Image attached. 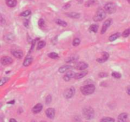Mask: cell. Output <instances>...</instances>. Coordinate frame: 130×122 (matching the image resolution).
<instances>
[{
    "mask_svg": "<svg viewBox=\"0 0 130 122\" xmlns=\"http://www.w3.org/2000/svg\"><path fill=\"white\" fill-rule=\"evenodd\" d=\"M13 62L12 59L10 57H3L1 59V63L3 65H10Z\"/></svg>",
    "mask_w": 130,
    "mask_h": 122,
    "instance_id": "ba28073f",
    "label": "cell"
},
{
    "mask_svg": "<svg viewBox=\"0 0 130 122\" xmlns=\"http://www.w3.org/2000/svg\"><path fill=\"white\" fill-rule=\"evenodd\" d=\"M24 24L25 25V26L27 27H28V20H26V22L24 23Z\"/></svg>",
    "mask_w": 130,
    "mask_h": 122,
    "instance_id": "74e56055",
    "label": "cell"
},
{
    "mask_svg": "<svg viewBox=\"0 0 130 122\" xmlns=\"http://www.w3.org/2000/svg\"><path fill=\"white\" fill-rule=\"evenodd\" d=\"M75 74L73 71H68L66 74H65V76L63 77V79L65 80V81H69L71 78H75Z\"/></svg>",
    "mask_w": 130,
    "mask_h": 122,
    "instance_id": "9c48e42d",
    "label": "cell"
},
{
    "mask_svg": "<svg viewBox=\"0 0 130 122\" xmlns=\"http://www.w3.org/2000/svg\"><path fill=\"white\" fill-rule=\"evenodd\" d=\"M8 80V78H1V79H0V86H2L3 84H5V83H6V81Z\"/></svg>",
    "mask_w": 130,
    "mask_h": 122,
    "instance_id": "1f68e13d",
    "label": "cell"
},
{
    "mask_svg": "<svg viewBox=\"0 0 130 122\" xmlns=\"http://www.w3.org/2000/svg\"><path fill=\"white\" fill-rule=\"evenodd\" d=\"M75 94V89L73 87L67 88L64 92V97L66 99H70L73 97Z\"/></svg>",
    "mask_w": 130,
    "mask_h": 122,
    "instance_id": "5b68a950",
    "label": "cell"
},
{
    "mask_svg": "<svg viewBox=\"0 0 130 122\" xmlns=\"http://www.w3.org/2000/svg\"><path fill=\"white\" fill-rule=\"evenodd\" d=\"M89 29L91 31L93 32V33H97L98 30V26L96 24L91 25L89 27Z\"/></svg>",
    "mask_w": 130,
    "mask_h": 122,
    "instance_id": "603a6c76",
    "label": "cell"
},
{
    "mask_svg": "<svg viewBox=\"0 0 130 122\" xmlns=\"http://www.w3.org/2000/svg\"><path fill=\"white\" fill-rule=\"evenodd\" d=\"M43 109V106L42 104H40V103H38V104H37V105H35L33 108L32 109V111L33 113H35V114H37V113H38L40 112Z\"/></svg>",
    "mask_w": 130,
    "mask_h": 122,
    "instance_id": "7c38bea8",
    "label": "cell"
},
{
    "mask_svg": "<svg viewBox=\"0 0 130 122\" xmlns=\"http://www.w3.org/2000/svg\"><path fill=\"white\" fill-rule=\"evenodd\" d=\"M6 5L9 7L13 8L17 5V0H5Z\"/></svg>",
    "mask_w": 130,
    "mask_h": 122,
    "instance_id": "2e32d148",
    "label": "cell"
},
{
    "mask_svg": "<svg viewBox=\"0 0 130 122\" xmlns=\"http://www.w3.org/2000/svg\"><path fill=\"white\" fill-rule=\"evenodd\" d=\"M30 14H31V11L30 10H28L24 11V12H23L20 14V16L27 17V16H28V15H29Z\"/></svg>",
    "mask_w": 130,
    "mask_h": 122,
    "instance_id": "4dcf8cb0",
    "label": "cell"
},
{
    "mask_svg": "<svg viewBox=\"0 0 130 122\" xmlns=\"http://www.w3.org/2000/svg\"><path fill=\"white\" fill-rule=\"evenodd\" d=\"M99 76H100V77L104 78V77H107L108 74L106 73H101L99 74Z\"/></svg>",
    "mask_w": 130,
    "mask_h": 122,
    "instance_id": "d590c367",
    "label": "cell"
},
{
    "mask_svg": "<svg viewBox=\"0 0 130 122\" xmlns=\"http://www.w3.org/2000/svg\"><path fill=\"white\" fill-rule=\"evenodd\" d=\"M14 35H12V34H10H10H8V35H5L4 37L5 40V41H6V42H12V41H14Z\"/></svg>",
    "mask_w": 130,
    "mask_h": 122,
    "instance_id": "e0dca14e",
    "label": "cell"
},
{
    "mask_svg": "<svg viewBox=\"0 0 130 122\" xmlns=\"http://www.w3.org/2000/svg\"><path fill=\"white\" fill-rule=\"evenodd\" d=\"M56 24L59 26H61L63 27H66L67 26V23L65 22V21H63L62 20H60V19H57V20H56Z\"/></svg>",
    "mask_w": 130,
    "mask_h": 122,
    "instance_id": "7402d4cb",
    "label": "cell"
},
{
    "mask_svg": "<svg viewBox=\"0 0 130 122\" xmlns=\"http://www.w3.org/2000/svg\"></svg>",
    "mask_w": 130,
    "mask_h": 122,
    "instance_id": "7bdbcfd3",
    "label": "cell"
},
{
    "mask_svg": "<svg viewBox=\"0 0 130 122\" xmlns=\"http://www.w3.org/2000/svg\"><path fill=\"white\" fill-rule=\"evenodd\" d=\"M66 15L68 17H69L70 18H79L80 17V14L78 13L75 12H71V13H66Z\"/></svg>",
    "mask_w": 130,
    "mask_h": 122,
    "instance_id": "ac0fdd59",
    "label": "cell"
},
{
    "mask_svg": "<svg viewBox=\"0 0 130 122\" xmlns=\"http://www.w3.org/2000/svg\"><path fill=\"white\" fill-rule=\"evenodd\" d=\"M48 56H49L50 58H51V59H57L58 57H59V55H58V54L56 53H55V52H52V53H50L48 54Z\"/></svg>",
    "mask_w": 130,
    "mask_h": 122,
    "instance_id": "4316f807",
    "label": "cell"
},
{
    "mask_svg": "<svg viewBox=\"0 0 130 122\" xmlns=\"http://www.w3.org/2000/svg\"><path fill=\"white\" fill-rule=\"evenodd\" d=\"M126 92H127V93L129 96H130V86H128L127 88H126Z\"/></svg>",
    "mask_w": 130,
    "mask_h": 122,
    "instance_id": "8d00e7d4",
    "label": "cell"
},
{
    "mask_svg": "<svg viewBox=\"0 0 130 122\" xmlns=\"http://www.w3.org/2000/svg\"><path fill=\"white\" fill-rule=\"evenodd\" d=\"M96 1L95 0H89L88 1H87V3H85V6H92V5H94L95 4Z\"/></svg>",
    "mask_w": 130,
    "mask_h": 122,
    "instance_id": "f546056e",
    "label": "cell"
},
{
    "mask_svg": "<svg viewBox=\"0 0 130 122\" xmlns=\"http://www.w3.org/2000/svg\"><path fill=\"white\" fill-rule=\"evenodd\" d=\"M112 75L115 78H120L121 77V74L120 73H117V72H113Z\"/></svg>",
    "mask_w": 130,
    "mask_h": 122,
    "instance_id": "d6a6232c",
    "label": "cell"
},
{
    "mask_svg": "<svg viewBox=\"0 0 130 122\" xmlns=\"http://www.w3.org/2000/svg\"><path fill=\"white\" fill-rule=\"evenodd\" d=\"M120 36L121 34L119 33H116V34H114V35H111V36L109 37V41H115L116 39H117Z\"/></svg>",
    "mask_w": 130,
    "mask_h": 122,
    "instance_id": "44dd1931",
    "label": "cell"
},
{
    "mask_svg": "<svg viewBox=\"0 0 130 122\" xmlns=\"http://www.w3.org/2000/svg\"><path fill=\"white\" fill-rule=\"evenodd\" d=\"M106 17V12L102 8H99L96 12V13L94 16L93 20L95 22H99L103 20Z\"/></svg>",
    "mask_w": 130,
    "mask_h": 122,
    "instance_id": "3957f363",
    "label": "cell"
},
{
    "mask_svg": "<svg viewBox=\"0 0 130 122\" xmlns=\"http://www.w3.org/2000/svg\"><path fill=\"white\" fill-rule=\"evenodd\" d=\"M80 43V40L79 38H75L73 41V45L75 47H77Z\"/></svg>",
    "mask_w": 130,
    "mask_h": 122,
    "instance_id": "f1b7e54d",
    "label": "cell"
},
{
    "mask_svg": "<svg viewBox=\"0 0 130 122\" xmlns=\"http://www.w3.org/2000/svg\"><path fill=\"white\" fill-rule=\"evenodd\" d=\"M75 69L79 70V71H83L87 69L88 67V64L84 62H79L75 65Z\"/></svg>",
    "mask_w": 130,
    "mask_h": 122,
    "instance_id": "52a82bcc",
    "label": "cell"
},
{
    "mask_svg": "<svg viewBox=\"0 0 130 122\" xmlns=\"http://www.w3.org/2000/svg\"><path fill=\"white\" fill-rule=\"evenodd\" d=\"M78 58L79 57H77V56H72V57H70V58H68V59L66 60V62L67 63H70V62H74V61H76L78 59Z\"/></svg>",
    "mask_w": 130,
    "mask_h": 122,
    "instance_id": "484cf974",
    "label": "cell"
},
{
    "mask_svg": "<svg viewBox=\"0 0 130 122\" xmlns=\"http://www.w3.org/2000/svg\"><path fill=\"white\" fill-rule=\"evenodd\" d=\"M128 120V114L126 113H121L118 116V122H126Z\"/></svg>",
    "mask_w": 130,
    "mask_h": 122,
    "instance_id": "4fadbf2b",
    "label": "cell"
},
{
    "mask_svg": "<svg viewBox=\"0 0 130 122\" xmlns=\"http://www.w3.org/2000/svg\"><path fill=\"white\" fill-rule=\"evenodd\" d=\"M52 101V97L51 96H48L45 98V102L47 104H49Z\"/></svg>",
    "mask_w": 130,
    "mask_h": 122,
    "instance_id": "836d02e7",
    "label": "cell"
},
{
    "mask_svg": "<svg viewBox=\"0 0 130 122\" xmlns=\"http://www.w3.org/2000/svg\"><path fill=\"white\" fill-rule=\"evenodd\" d=\"M87 74H88V71L83 70V71H80V73H78L75 74V78L77 79H80V78H82L83 77L87 75Z\"/></svg>",
    "mask_w": 130,
    "mask_h": 122,
    "instance_id": "5bb4252c",
    "label": "cell"
},
{
    "mask_svg": "<svg viewBox=\"0 0 130 122\" xmlns=\"http://www.w3.org/2000/svg\"><path fill=\"white\" fill-rule=\"evenodd\" d=\"M105 11L109 14H112L116 12V6L114 3H108L105 5Z\"/></svg>",
    "mask_w": 130,
    "mask_h": 122,
    "instance_id": "277c9868",
    "label": "cell"
},
{
    "mask_svg": "<svg viewBox=\"0 0 130 122\" xmlns=\"http://www.w3.org/2000/svg\"><path fill=\"white\" fill-rule=\"evenodd\" d=\"M128 3H129L130 4V0H128Z\"/></svg>",
    "mask_w": 130,
    "mask_h": 122,
    "instance_id": "b9f144b4",
    "label": "cell"
},
{
    "mask_svg": "<svg viewBox=\"0 0 130 122\" xmlns=\"http://www.w3.org/2000/svg\"><path fill=\"white\" fill-rule=\"evenodd\" d=\"M45 24V22H44V20L43 18H40L38 21V26L39 27H42Z\"/></svg>",
    "mask_w": 130,
    "mask_h": 122,
    "instance_id": "e575fe53",
    "label": "cell"
},
{
    "mask_svg": "<svg viewBox=\"0 0 130 122\" xmlns=\"http://www.w3.org/2000/svg\"><path fill=\"white\" fill-rule=\"evenodd\" d=\"M10 122H17L15 119H10Z\"/></svg>",
    "mask_w": 130,
    "mask_h": 122,
    "instance_id": "f35d334b",
    "label": "cell"
},
{
    "mask_svg": "<svg viewBox=\"0 0 130 122\" xmlns=\"http://www.w3.org/2000/svg\"><path fill=\"white\" fill-rule=\"evenodd\" d=\"M95 90V87L93 84H88L86 85L82 86L80 88V91L82 94L84 96H88L91 95L93 93Z\"/></svg>",
    "mask_w": 130,
    "mask_h": 122,
    "instance_id": "6da1fadb",
    "label": "cell"
},
{
    "mask_svg": "<svg viewBox=\"0 0 130 122\" xmlns=\"http://www.w3.org/2000/svg\"><path fill=\"white\" fill-rule=\"evenodd\" d=\"M71 68V65H63L62 67H61L59 69V72L61 73H65L66 71H69L70 69Z\"/></svg>",
    "mask_w": 130,
    "mask_h": 122,
    "instance_id": "d6986e66",
    "label": "cell"
},
{
    "mask_svg": "<svg viewBox=\"0 0 130 122\" xmlns=\"http://www.w3.org/2000/svg\"><path fill=\"white\" fill-rule=\"evenodd\" d=\"M12 54L17 59H21L23 57V52L20 50H12Z\"/></svg>",
    "mask_w": 130,
    "mask_h": 122,
    "instance_id": "9a60e30c",
    "label": "cell"
},
{
    "mask_svg": "<svg viewBox=\"0 0 130 122\" xmlns=\"http://www.w3.org/2000/svg\"><path fill=\"white\" fill-rule=\"evenodd\" d=\"M1 106H2V104H1V103H0V109H1Z\"/></svg>",
    "mask_w": 130,
    "mask_h": 122,
    "instance_id": "60d3db41",
    "label": "cell"
},
{
    "mask_svg": "<svg viewBox=\"0 0 130 122\" xmlns=\"http://www.w3.org/2000/svg\"><path fill=\"white\" fill-rule=\"evenodd\" d=\"M15 101L14 100H12V101H10L9 102H8V104H14Z\"/></svg>",
    "mask_w": 130,
    "mask_h": 122,
    "instance_id": "ab89813d",
    "label": "cell"
},
{
    "mask_svg": "<svg viewBox=\"0 0 130 122\" xmlns=\"http://www.w3.org/2000/svg\"><path fill=\"white\" fill-rule=\"evenodd\" d=\"M130 35V28L127 29L126 30H124L123 33H122V36L124 37V38H126V37H128L129 35Z\"/></svg>",
    "mask_w": 130,
    "mask_h": 122,
    "instance_id": "83f0119b",
    "label": "cell"
},
{
    "mask_svg": "<svg viewBox=\"0 0 130 122\" xmlns=\"http://www.w3.org/2000/svg\"><path fill=\"white\" fill-rule=\"evenodd\" d=\"M45 46V42L44 41H40L37 45V50H40V49L43 48V47Z\"/></svg>",
    "mask_w": 130,
    "mask_h": 122,
    "instance_id": "d4e9b609",
    "label": "cell"
},
{
    "mask_svg": "<svg viewBox=\"0 0 130 122\" xmlns=\"http://www.w3.org/2000/svg\"><path fill=\"white\" fill-rule=\"evenodd\" d=\"M82 114L85 119L91 120L94 116V112L93 108L91 107H88V108H84L83 111H82Z\"/></svg>",
    "mask_w": 130,
    "mask_h": 122,
    "instance_id": "7a4b0ae2",
    "label": "cell"
},
{
    "mask_svg": "<svg viewBox=\"0 0 130 122\" xmlns=\"http://www.w3.org/2000/svg\"><path fill=\"white\" fill-rule=\"evenodd\" d=\"M111 24H112V19H110V18L107 19L106 21H105L103 24V26H102V30H101V33L102 34H104V33H105L107 30V29L111 25Z\"/></svg>",
    "mask_w": 130,
    "mask_h": 122,
    "instance_id": "8992f818",
    "label": "cell"
},
{
    "mask_svg": "<svg viewBox=\"0 0 130 122\" xmlns=\"http://www.w3.org/2000/svg\"><path fill=\"white\" fill-rule=\"evenodd\" d=\"M32 58L31 57H28L26 58V59L23 62V65L24 66H26V67H28L29 65H30L32 63Z\"/></svg>",
    "mask_w": 130,
    "mask_h": 122,
    "instance_id": "ffe728a7",
    "label": "cell"
},
{
    "mask_svg": "<svg viewBox=\"0 0 130 122\" xmlns=\"http://www.w3.org/2000/svg\"><path fill=\"white\" fill-rule=\"evenodd\" d=\"M46 115L49 118L53 119L55 116V109L54 108H48L45 111Z\"/></svg>",
    "mask_w": 130,
    "mask_h": 122,
    "instance_id": "30bf717a",
    "label": "cell"
},
{
    "mask_svg": "<svg viewBox=\"0 0 130 122\" xmlns=\"http://www.w3.org/2000/svg\"><path fill=\"white\" fill-rule=\"evenodd\" d=\"M108 58H109V54L107 52H103L102 53V57L101 58L97 59L96 61L100 63H103L105 61H107Z\"/></svg>",
    "mask_w": 130,
    "mask_h": 122,
    "instance_id": "8fae6325",
    "label": "cell"
},
{
    "mask_svg": "<svg viewBox=\"0 0 130 122\" xmlns=\"http://www.w3.org/2000/svg\"><path fill=\"white\" fill-rule=\"evenodd\" d=\"M100 122H115L114 119L110 117H105V118H102Z\"/></svg>",
    "mask_w": 130,
    "mask_h": 122,
    "instance_id": "cb8c5ba5",
    "label": "cell"
}]
</instances>
